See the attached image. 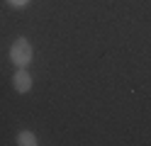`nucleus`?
<instances>
[{"instance_id": "obj_3", "label": "nucleus", "mask_w": 151, "mask_h": 146, "mask_svg": "<svg viewBox=\"0 0 151 146\" xmlns=\"http://www.w3.org/2000/svg\"><path fill=\"white\" fill-rule=\"evenodd\" d=\"M17 144H20V146H37L39 141H37V134H34V132L22 129L20 134H17Z\"/></svg>"}, {"instance_id": "obj_1", "label": "nucleus", "mask_w": 151, "mask_h": 146, "mask_svg": "<svg viewBox=\"0 0 151 146\" xmlns=\"http://www.w3.org/2000/svg\"><path fill=\"white\" fill-rule=\"evenodd\" d=\"M32 58H34L32 44L27 42L24 37H17L12 42V46H10V61L15 63V68H27L32 63Z\"/></svg>"}, {"instance_id": "obj_4", "label": "nucleus", "mask_w": 151, "mask_h": 146, "mask_svg": "<svg viewBox=\"0 0 151 146\" xmlns=\"http://www.w3.org/2000/svg\"><path fill=\"white\" fill-rule=\"evenodd\" d=\"M7 5H10V7H17V10H22V7L29 5V0H7Z\"/></svg>"}, {"instance_id": "obj_2", "label": "nucleus", "mask_w": 151, "mask_h": 146, "mask_svg": "<svg viewBox=\"0 0 151 146\" xmlns=\"http://www.w3.org/2000/svg\"><path fill=\"white\" fill-rule=\"evenodd\" d=\"M12 88H15V93H20V95H24V93L32 90V76H29L27 68H17V71H15V76H12Z\"/></svg>"}]
</instances>
